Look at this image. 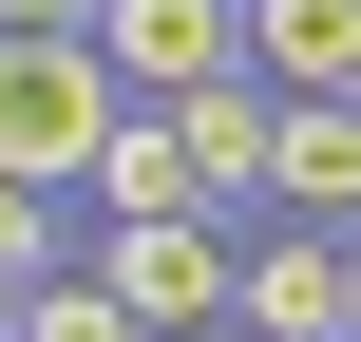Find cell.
Returning <instances> with one entry per match:
<instances>
[{
  "instance_id": "6da1fadb",
  "label": "cell",
  "mask_w": 361,
  "mask_h": 342,
  "mask_svg": "<svg viewBox=\"0 0 361 342\" xmlns=\"http://www.w3.org/2000/svg\"><path fill=\"white\" fill-rule=\"evenodd\" d=\"M114 114H133V95L95 76V38H0V171H19V190L76 209V171H95Z\"/></svg>"
},
{
  "instance_id": "7a4b0ae2",
  "label": "cell",
  "mask_w": 361,
  "mask_h": 342,
  "mask_svg": "<svg viewBox=\"0 0 361 342\" xmlns=\"http://www.w3.org/2000/svg\"><path fill=\"white\" fill-rule=\"evenodd\" d=\"M95 286L152 342H247V228H95Z\"/></svg>"
},
{
  "instance_id": "3957f363",
  "label": "cell",
  "mask_w": 361,
  "mask_h": 342,
  "mask_svg": "<svg viewBox=\"0 0 361 342\" xmlns=\"http://www.w3.org/2000/svg\"><path fill=\"white\" fill-rule=\"evenodd\" d=\"M95 76H114L133 114L228 95V76H247V0H114V19H95Z\"/></svg>"
},
{
  "instance_id": "277c9868",
  "label": "cell",
  "mask_w": 361,
  "mask_h": 342,
  "mask_svg": "<svg viewBox=\"0 0 361 342\" xmlns=\"http://www.w3.org/2000/svg\"><path fill=\"white\" fill-rule=\"evenodd\" d=\"M76 228H228V209L190 190V133H171V114H114L95 171H76Z\"/></svg>"
},
{
  "instance_id": "5b68a950",
  "label": "cell",
  "mask_w": 361,
  "mask_h": 342,
  "mask_svg": "<svg viewBox=\"0 0 361 342\" xmlns=\"http://www.w3.org/2000/svg\"><path fill=\"white\" fill-rule=\"evenodd\" d=\"M247 76H267L286 114L361 95V0H247Z\"/></svg>"
},
{
  "instance_id": "8992f818",
  "label": "cell",
  "mask_w": 361,
  "mask_h": 342,
  "mask_svg": "<svg viewBox=\"0 0 361 342\" xmlns=\"http://www.w3.org/2000/svg\"><path fill=\"white\" fill-rule=\"evenodd\" d=\"M171 133H190V190L247 228V209H267V152H286V95H267V76H228V95H190Z\"/></svg>"
},
{
  "instance_id": "52a82bcc",
  "label": "cell",
  "mask_w": 361,
  "mask_h": 342,
  "mask_svg": "<svg viewBox=\"0 0 361 342\" xmlns=\"http://www.w3.org/2000/svg\"><path fill=\"white\" fill-rule=\"evenodd\" d=\"M247 342H343V228H247Z\"/></svg>"
},
{
  "instance_id": "ba28073f",
  "label": "cell",
  "mask_w": 361,
  "mask_h": 342,
  "mask_svg": "<svg viewBox=\"0 0 361 342\" xmlns=\"http://www.w3.org/2000/svg\"><path fill=\"white\" fill-rule=\"evenodd\" d=\"M267 228H361V95L286 114V152H267Z\"/></svg>"
},
{
  "instance_id": "9c48e42d",
  "label": "cell",
  "mask_w": 361,
  "mask_h": 342,
  "mask_svg": "<svg viewBox=\"0 0 361 342\" xmlns=\"http://www.w3.org/2000/svg\"><path fill=\"white\" fill-rule=\"evenodd\" d=\"M76 248H95V228H76V209H57V190H19V171H0V286H19V305H38V286H57V267H76Z\"/></svg>"
},
{
  "instance_id": "30bf717a",
  "label": "cell",
  "mask_w": 361,
  "mask_h": 342,
  "mask_svg": "<svg viewBox=\"0 0 361 342\" xmlns=\"http://www.w3.org/2000/svg\"><path fill=\"white\" fill-rule=\"evenodd\" d=\"M19 342H152V324H133V305L95 286V248H76V267H57L38 305H19Z\"/></svg>"
},
{
  "instance_id": "8fae6325",
  "label": "cell",
  "mask_w": 361,
  "mask_h": 342,
  "mask_svg": "<svg viewBox=\"0 0 361 342\" xmlns=\"http://www.w3.org/2000/svg\"><path fill=\"white\" fill-rule=\"evenodd\" d=\"M114 0H0V38H95Z\"/></svg>"
},
{
  "instance_id": "7c38bea8",
  "label": "cell",
  "mask_w": 361,
  "mask_h": 342,
  "mask_svg": "<svg viewBox=\"0 0 361 342\" xmlns=\"http://www.w3.org/2000/svg\"><path fill=\"white\" fill-rule=\"evenodd\" d=\"M343 342H361V228H343Z\"/></svg>"
}]
</instances>
